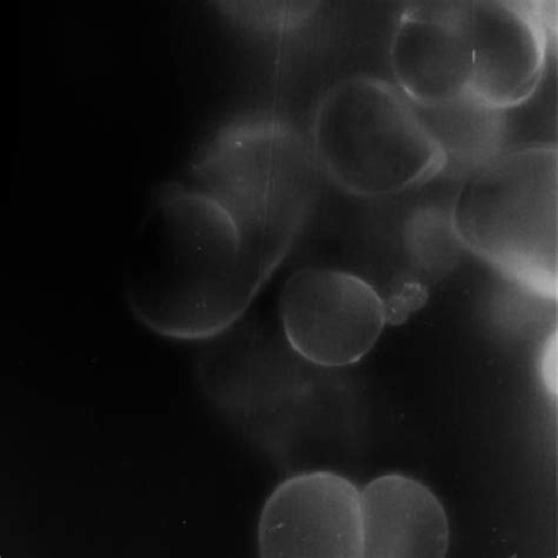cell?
Instances as JSON below:
<instances>
[{
    "label": "cell",
    "mask_w": 558,
    "mask_h": 558,
    "mask_svg": "<svg viewBox=\"0 0 558 558\" xmlns=\"http://www.w3.org/2000/svg\"><path fill=\"white\" fill-rule=\"evenodd\" d=\"M312 143L278 117H238L191 161L186 186L236 229L250 266L268 282L312 214L319 191Z\"/></svg>",
    "instance_id": "cell-2"
},
{
    "label": "cell",
    "mask_w": 558,
    "mask_h": 558,
    "mask_svg": "<svg viewBox=\"0 0 558 558\" xmlns=\"http://www.w3.org/2000/svg\"><path fill=\"white\" fill-rule=\"evenodd\" d=\"M266 283L213 201L181 183L158 190L125 276L128 305L143 326L175 341H209Z\"/></svg>",
    "instance_id": "cell-1"
},
{
    "label": "cell",
    "mask_w": 558,
    "mask_h": 558,
    "mask_svg": "<svg viewBox=\"0 0 558 558\" xmlns=\"http://www.w3.org/2000/svg\"><path fill=\"white\" fill-rule=\"evenodd\" d=\"M389 56L395 85L417 108L470 98L474 44L469 2L407 9L395 28Z\"/></svg>",
    "instance_id": "cell-7"
},
{
    "label": "cell",
    "mask_w": 558,
    "mask_h": 558,
    "mask_svg": "<svg viewBox=\"0 0 558 558\" xmlns=\"http://www.w3.org/2000/svg\"><path fill=\"white\" fill-rule=\"evenodd\" d=\"M363 558H442L450 546L447 512L422 482L387 474L361 490Z\"/></svg>",
    "instance_id": "cell-9"
},
{
    "label": "cell",
    "mask_w": 558,
    "mask_h": 558,
    "mask_svg": "<svg viewBox=\"0 0 558 558\" xmlns=\"http://www.w3.org/2000/svg\"><path fill=\"white\" fill-rule=\"evenodd\" d=\"M474 44L470 98L496 111L523 105L542 81L546 36L531 14L502 2H469Z\"/></svg>",
    "instance_id": "cell-8"
},
{
    "label": "cell",
    "mask_w": 558,
    "mask_h": 558,
    "mask_svg": "<svg viewBox=\"0 0 558 558\" xmlns=\"http://www.w3.org/2000/svg\"><path fill=\"white\" fill-rule=\"evenodd\" d=\"M557 337H550V340L546 347L545 355H543L542 362V374L543 379L546 381V386L550 393H556V378H557Z\"/></svg>",
    "instance_id": "cell-10"
},
{
    "label": "cell",
    "mask_w": 558,
    "mask_h": 558,
    "mask_svg": "<svg viewBox=\"0 0 558 558\" xmlns=\"http://www.w3.org/2000/svg\"><path fill=\"white\" fill-rule=\"evenodd\" d=\"M278 313L291 349L325 368L359 363L389 323L386 301L369 281L327 267L292 272L279 295Z\"/></svg>",
    "instance_id": "cell-5"
},
{
    "label": "cell",
    "mask_w": 558,
    "mask_h": 558,
    "mask_svg": "<svg viewBox=\"0 0 558 558\" xmlns=\"http://www.w3.org/2000/svg\"><path fill=\"white\" fill-rule=\"evenodd\" d=\"M558 155L533 144L495 156L466 175L454 197V236L512 283L557 296Z\"/></svg>",
    "instance_id": "cell-3"
},
{
    "label": "cell",
    "mask_w": 558,
    "mask_h": 558,
    "mask_svg": "<svg viewBox=\"0 0 558 558\" xmlns=\"http://www.w3.org/2000/svg\"><path fill=\"white\" fill-rule=\"evenodd\" d=\"M263 558H363L361 490L318 470L279 483L257 527Z\"/></svg>",
    "instance_id": "cell-6"
},
{
    "label": "cell",
    "mask_w": 558,
    "mask_h": 558,
    "mask_svg": "<svg viewBox=\"0 0 558 558\" xmlns=\"http://www.w3.org/2000/svg\"><path fill=\"white\" fill-rule=\"evenodd\" d=\"M311 143L322 173L361 198L399 195L446 167L414 102L395 84L374 77L330 87L318 102Z\"/></svg>",
    "instance_id": "cell-4"
}]
</instances>
